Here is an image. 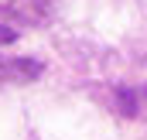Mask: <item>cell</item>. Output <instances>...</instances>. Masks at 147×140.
<instances>
[{
	"label": "cell",
	"instance_id": "7a4b0ae2",
	"mask_svg": "<svg viewBox=\"0 0 147 140\" xmlns=\"http://www.w3.org/2000/svg\"><path fill=\"white\" fill-rule=\"evenodd\" d=\"M38 58H0V82H31L41 75Z\"/></svg>",
	"mask_w": 147,
	"mask_h": 140
},
{
	"label": "cell",
	"instance_id": "277c9868",
	"mask_svg": "<svg viewBox=\"0 0 147 140\" xmlns=\"http://www.w3.org/2000/svg\"><path fill=\"white\" fill-rule=\"evenodd\" d=\"M10 41H17V31L7 28V24H0V44H10Z\"/></svg>",
	"mask_w": 147,
	"mask_h": 140
},
{
	"label": "cell",
	"instance_id": "3957f363",
	"mask_svg": "<svg viewBox=\"0 0 147 140\" xmlns=\"http://www.w3.org/2000/svg\"><path fill=\"white\" fill-rule=\"evenodd\" d=\"M0 10L3 14H14V17H21V21H45V14H48V0H0Z\"/></svg>",
	"mask_w": 147,
	"mask_h": 140
},
{
	"label": "cell",
	"instance_id": "6da1fadb",
	"mask_svg": "<svg viewBox=\"0 0 147 140\" xmlns=\"http://www.w3.org/2000/svg\"><path fill=\"white\" fill-rule=\"evenodd\" d=\"M116 99V113L120 116H127V120H137V116H147V89H130V85H120L116 92H113Z\"/></svg>",
	"mask_w": 147,
	"mask_h": 140
}]
</instances>
